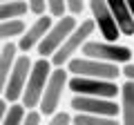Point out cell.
Here are the masks:
<instances>
[{
	"instance_id": "obj_1",
	"label": "cell",
	"mask_w": 134,
	"mask_h": 125,
	"mask_svg": "<svg viewBox=\"0 0 134 125\" xmlns=\"http://www.w3.org/2000/svg\"><path fill=\"white\" fill-rule=\"evenodd\" d=\"M49 72H52L49 58H38V60L31 62V69H29L27 83H25L23 96H20V101H18L25 110H36V107H38V101H40V96H43V89H45V85H47Z\"/></svg>"
},
{
	"instance_id": "obj_2",
	"label": "cell",
	"mask_w": 134,
	"mask_h": 125,
	"mask_svg": "<svg viewBox=\"0 0 134 125\" xmlns=\"http://www.w3.org/2000/svg\"><path fill=\"white\" fill-rule=\"evenodd\" d=\"M92 34H94V22H92V20H81V22L74 27V31L65 38V43H63L60 47L54 52V56L49 58L52 67H65L67 62L83 49V45H85L87 40H92Z\"/></svg>"
},
{
	"instance_id": "obj_3",
	"label": "cell",
	"mask_w": 134,
	"mask_h": 125,
	"mask_svg": "<svg viewBox=\"0 0 134 125\" xmlns=\"http://www.w3.org/2000/svg\"><path fill=\"white\" fill-rule=\"evenodd\" d=\"M67 69L65 67H52L47 78V85L43 89V96L38 101V107L36 110L40 112V116H52L58 112V105H60L63 96L67 92Z\"/></svg>"
},
{
	"instance_id": "obj_4",
	"label": "cell",
	"mask_w": 134,
	"mask_h": 125,
	"mask_svg": "<svg viewBox=\"0 0 134 125\" xmlns=\"http://www.w3.org/2000/svg\"><path fill=\"white\" fill-rule=\"evenodd\" d=\"M81 56L94 58L100 62H110V65H123L132 60V49L119 43H107V40H87L81 49Z\"/></svg>"
},
{
	"instance_id": "obj_5",
	"label": "cell",
	"mask_w": 134,
	"mask_h": 125,
	"mask_svg": "<svg viewBox=\"0 0 134 125\" xmlns=\"http://www.w3.org/2000/svg\"><path fill=\"white\" fill-rule=\"evenodd\" d=\"M67 72L72 76H81V78H100V81H119L121 78L119 65L100 62L85 56H74L67 62Z\"/></svg>"
},
{
	"instance_id": "obj_6",
	"label": "cell",
	"mask_w": 134,
	"mask_h": 125,
	"mask_svg": "<svg viewBox=\"0 0 134 125\" xmlns=\"http://www.w3.org/2000/svg\"><path fill=\"white\" fill-rule=\"evenodd\" d=\"M67 87H69V92H74V96H94V98H107V101H116V96H119L116 81L72 76L67 78Z\"/></svg>"
},
{
	"instance_id": "obj_7",
	"label": "cell",
	"mask_w": 134,
	"mask_h": 125,
	"mask_svg": "<svg viewBox=\"0 0 134 125\" xmlns=\"http://www.w3.org/2000/svg\"><path fill=\"white\" fill-rule=\"evenodd\" d=\"M76 25H78V20L74 18V16H60V18L54 20L52 27H49V31L45 34V38L40 40L38 47H36L38 54H40V58H52L54 52L65 43V38L74 31Z\"/></svg>"
},
{
	"instance_id": "obj_8",
	"label": "cell",
	"mask_w": 134,
	"mask_h": 125,
	"mask_svg": "<svg viewBox=\"0 0 134 125\" xmlns=\"http://www.w3.org/2000/svg\"><path fill=\"white\" fill-rule=\"evenodd\" d=\"M29 69H31V58L29 56H16L14 67H11L9 78L5 83V89H2V98L7 101V105L20 101L25 83H27V76H29Z\"/></svg>"
},
{
	"instance_id": "obj_9",
	"label": "cell",
	"mask_w": 134,
	"mask_h": 125,
	"mask_svg": "<svg viewBox=\"0 0 134 125\" xmlns=\"http://www.w3.org/2000/svg\"><path fill=\"white\" fill-rule=\"evenodd\" d=\"M76 114H92V116H105V118H119V103L107 98H94V96H72L69 101Z\"/></svg>"
},
{
	"instance_id": "obj_10",
	"label": "cell",
	"mask_w": 134,
	"mask_h": 125,
	"mask_svg": "<svg viewBox=\"0 0 134 125\" xmlns=\"http://www.w3.org/2000/svg\"><path fill=\"white\" fill-rule=\"evenodd\" d=\"M87 7H90V11H92L94 29L100 31L103 40H107V43H116V40L121 38V34H119V27H116L114 18H112L110 9H107V5H105V0H90Z\"/></svg>"
},
{
	"instance_id": "obj_11",
	"label": "cell",
	"mask_w": 134,
	"mask_h": 125,
	"mask_svg": "<svg viewBox=\"0 0 134 125\" xmlns=\"http://www.w3.org/2000/svg\"><path fill=\"white\" fill-rule=\"evenodd\" d=\"M52 22H54V20H52V16H49V14H43V16H38V18L34 20V22L29 25L27 29H25L23 34H20L18 43H16L18 52H23V54H29L31 49H36V47H38V43L45 38V34L49 31Z\"/></svg>"
},
{
	"instance_id": "obj_12",
	"label": "cell",
	"mask_w": 134,
	"mask_h": 125,
	"mask_svg": "<svg viewBox=\"0 0 134 125\" xmlns=\"http://www.w3.org/2000/svg\"><path fill=\"white\" fill-rule=\"evenodd\" d=\"M107 9H110L112 18H114L116 27H119V34L125 38H132L134 34V20H132V9L125 5L123 0H105Z\"/></svg>"
},
{
	"instance_id": "obj_13",
	"label": "cell",
	"mask_w": 134,
	"mask_h": 125,
	"mask_svg": "<svg viewBox=\"0 0 134 125\" xmlns=\"http://www.w3.org/2000/svg\"><path fill=\"white\" fill-rule=\"evenodd\" d=\"M119 123L121 125H134V83L125 81L119 85Z\"/></svg>"
},
{
	"instance_id": "obj_14",
	"label": "cell",
	"mask_w": 134,
	"mask_h": 125,
	"mask_svg": "<svg viewBox=\"0 0 134 125\" xmlns=\"http://www.w3.org/2000/svg\"><path fill=\"white\" fill-rule=\"evenodd\" d=\"M16 56H18V47H16L14 40H9V43L2 45V49H0V94L5 89V83H7V78H9V72H11V67H14Z\"/></svg>"
},
{
	"instance_id": "obj_15",
	"label": "cell",
	"mask_w": 134,
	"mask_h": 125,
	"mask_svg": "<svg viewBox=\"0 0 134 125\" xmlns=\"http://www.w3.org/2000/svg\"><path fill=\"white\" fill-rule=\"evenodd\" d=\"M27 2L25 0H11V2H0V22L7 20H18L23 16H27Z\"/></svg>"
},
{
	"instance_id": "obj_16",
	"label": "cell",
	"mask_w": 134,
	"mask_h": 125,
	"mask_svg": "<svg viewBox=\"0 0 134 125\" xmlns=\"http://www.w3.org/2000/svg\"><path fill=\"white\" fill-rule=\"evenodd\" d=\"M25 29H27V25H25V20H23V18L0 22V40L9 43V40H14V38H20V34H23Z\"/></svg>"
},
{
	"instance_id": "obj_17",
	"label": "cell",
	"mask_w": 134,
	"mask_h": 125,
	"mask_svg": "<svg viewBox=\"0 0 134 125\" xmlns=\"http://www.w3.org/2000/svg\"><path fill=\"white\" fill-rule=\"evenodd\" d=\"M72 125H121L119 118H105V116H92V114H74Z\"/></svg>"
},
{
	"instance_id": "obj_18",
	"label": "cell",
	"mask_w": 134,
	"mask_h": 125,
	"mask_svg": "<svg viewBox=\"0 0 134 125\" xmlns=\"http://www.w3.org/2000/svg\"><path fill=\"white\" fill-rule=\"evenodd\" d=\"M25 112H27V110H25L20 103H11V105H7L5 116H2L0 125H20V121H23Z\"/></svg>"
},
{
	"instance_id": "obj_19",
	"label": "cell",
	"mask_w": 134,
	"mask_h": 125,
	"mask_svg": "<svg viewBox=\"0 0 134 125\" xmlns=\"http://www.w3.org/2000/svg\"><path fill=\"white\" fill-rule=\"evenodd\" d=\"M45 5H47L49 9V16L52 18H60V16H65V0H45Z\"/></svg>"
},
{
	"instance_id": "obj_20",
	"label": "cell",
	"mask_w": 134,
	"mask_h": 125,
	"mask_svg": "<svg viewBox=\"0 0 134 125\" xmlns=\"http://www.w3.org/2000/svg\"><path fill=\"white\" fill-rule=\"evenodd\" d=\"M45 125H72V116H69V112H60L58 110L56 114L47 116V123Z\"/></svg>"
},
{
	"instance_id": "obj_21",
	"label": "cell",
	"mask_w": 134,
	"mask_h": 125,
	"mask_svg": "<svg viewBox=\"0 0 134 125\" xmlns=\"http://www.w3.org/2000/svg\"><path fill=\"white\" fill-rule=\"evenodd\" d=\"M85 7H87V2L85 0H65V9L69 11V16H81L83 11H85Z\"/></svg>"
},
{
	"instance_id": "obj_22",
	"label": "cell",
	"mask_w": 134,
	"mask_h": 125,
	"mask_svg": "<svg viewBox=\"0 0 134 125\" xmlns=\"http://www.w3.org/2000/svg\"><path fill=\"white\" fill-rule=\"evenodd\" d=\"M40 112L38 110H27L23 116V121H20V125H40Z\"/></svg>"
},
{
	"instance_id": "obj_23",
	"label": "cell",
	"mask_w": 134,
	"mask_h": 125,
	"mask_svg": "<svg viewBox=\"0 0 134 125\" xmlns=\"http://www.w3.org/2000/svg\"><path fill=\"white\" fill-rule=\"evenodd\" d=\"M27 2V9L36 16H43L47 11V5H45V0H25Z\"/></svg>"
},
{
	"instance_id": "obj_24",
	"label": "cell",
	"mask_w": 134,
	"mask_h": 125,
	"mask_svg": "<svg viewBox=\"0 0 134 125\" xmlns=\"http://www.w3.org/2000/svg\"><path fill=\"white\" fill-rule=\"evenodd\" d=\"M119 72H121V76H123L125 81H132V78H134V65H132V60L123 62V65L119 67Z\"/></svg>"
},
{
	"instance_id": "obj_25",
	"label": "cell",
	"mask_w": 134,
	"mask_h": 125,
	"mask_svg": "<svg viewBox=\"0 0 134 125\" xmlns=\"http://www.w3.org/2000/svg\"><path fill=\"white\" fill-rule=\"evenodd\" d=\"M5 110H7V101L0 96V121H2V116H5Z\"/></svg>"
},
{
	"instance_id": "obj_26",
	"label": "cell",
	"mask_w": 134,
	"mask_h": 125,
	"mask_svg": "<svg viewBox=\"0 0 134 125\" xmlns=\"http://www.w3.org/2000/svg\"><path fill=\"white\" fill-rule=\"evenodd\" d=\"M123 2H125V5L130 7V9H132V7H134V0H123Z\"/></svg>"
},
{
	"instance_id": "obj_27",
	"label": "cell",
	"mask_w": 134,
	"mask_h": 125,
	"mask_svg": "<svg viewBox=\"0 0 134 125\" xmlns=\"http://www.w3.org/2000/svg\"><path fill=\"white\" fill-rule=\"evenodd\" d=\"M0 2H11V0H0Z\"/></svg>"
}]
</instances>
